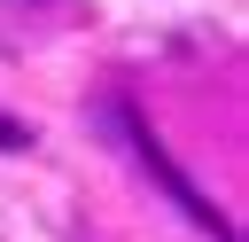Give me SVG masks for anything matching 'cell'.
<instances>
[{
	"label": "cell",
	"mask_w": 249,
	"mask_h": 242,
	"mask_svg": "<svg viewBox=\"0 0 249 242\" xmlns=\"http://www.w3.org/2000/svg\"><path fill=\"white\" fill-rule=\"evenodd\" d=\"M31 141H39V133H31V125H23V117H8V109H0V148H8V156H23V148H31Z\"/></svg>",
	"instance_id": "7a4b0ae2"
},
{
	"label": "cell",
	"mask_w": 249,
	"mask_h": 242,
	"mask_svg": "<svg viewBox=\"0 0 249 242\" xmlns=\"http://www.w3.org/2000/svg\"><path fill=\"white\" fill-rule=\"evenodd\" d=\"M93 125H101V141H117V148H124V156H132V164H140V172H148V180H156V187H163V195H171V203H179V211H187V219L210 234V242H241V234H233V219H226V211H218V203H210V195H202V187L179 172V156L156 141L148 109H140L124 86H109V94L93 101Z\"/></svg>",
	"instance_id": "6da1fadb"
}]
</instances>
